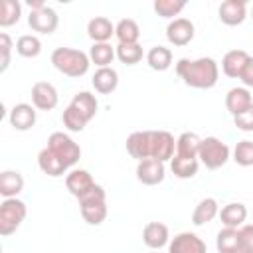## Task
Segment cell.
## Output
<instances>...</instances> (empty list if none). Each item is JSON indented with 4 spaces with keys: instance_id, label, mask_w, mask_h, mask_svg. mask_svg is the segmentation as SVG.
I'll return each mask as SVG.
<instances>
[{
    "instance_id": "40",
    "label": "cell",
    "mask_w": 253,
    "mask_h": 253,
    "mask_svg": "<svg viewBox=\"0 0 253 253\" xmlns=\"http://www.w3.org/2000/svg\"><path fill=\"white\" fill-rule=\"evenodd\" d=\"M233 125H235L239 130H243V132H251V130H253V105H251L247 111H243L241 115L233 117Z\"/></svg>"
},
{
    "instance_id": "32",
    "label": "cell",
    "mask_w": 253,
    "mask_h": 253,
    "mask_svg": "<svg viewBox=\"0 0 253 253\" xmlns=\"http://www.w3.org/2000/svg\"><path fill=\"white\" fill-rule=\"evenodd\" d=\"M115 57H117V51H115V47L109 42H105V43H93L91 49H89V59L97 67H111V63H113Z\"/></svg>"
},
{
    "instance_id": "43",
    "label": "cell",
    "mask_w": 253,
    "mask_h": 253,
    "mask_svg": "<svg viewBox=\"0 0 253 253\" xmlns=\"http://www.w3.org/2000/svg\"><path fill=\"white\" fill-rule=\"evenodd\" d=\"M251 18H253V10H251Z\"/></svg>"
},
{
    "instance_id": "28",
    "label": "cell",
    "mask_w": 253,
    "mask_h": 253,
    "mask_svg": "<svg viewBox=\"0 0 253 253\" xmlns=\"http://www.w3.org/2000/svg\"><path fill=\"white\" fill-rule=\"evenodd\" d=\"M215 247L219 253H241L239 229H233V227L219 229L217 237H215Z\"/></svg>"
},
{
    "instance_id": "6",
    "label": "cell",
    "mask_w": 253,
    "mask_h": 253,
    "mask_svg": "<svg viewBox=\"0 0 253 253\" xmlns=\"http://www.w3.org/2000/svg\"><path fill=\"white\" fill-rule=\"evenodd\" d=\"M47 148H49L67 168L75 166V164L79 162V158H81V146H79L67 132H61V130L49 134V138H47Z\"/></svg>"
},
{
    "instance_id": "21",
    "label": "cell",
    "mask_w": 253,
    "mask_h": 253,
    "mask_svg": "<svg viewBox=\"0 0 253 253\" xmlns=\"http://www.w3.org/2000/svg\"><path fill=\"white\" fill-rule=\"evenodd\" d=\"M87 36L93 40V43H105L115 36V26L105 16H95L87 24Z\"/></svg>"
},
{
    "instance_id": "33",
    "label": "cell",
    "mask_w": 253,
    "mask_h": 253,
    "mask_svg": "<svg viewBox=\"0 0 253 253\" xmlns=\"http://www.w3.org/2000/svg\"><path fill=\"white\" fill-rule=\"evenodd\" d=\"M22 16V4L18 0H0V26L8 28L18 24Z\"/></svg>"
},
{
    "instance_id": "19",
    "label": "cell",
    "mask_w": 253,
    "mask_h": 253,
    "mask_svg": "<svg viewBox=\"0 0 253 253\" xmlns=\"http://www.w3.org/2000/svg\"><path fill=\"white\" fill-rule=\"evenodd\" d=\"M126 152L138 162L150 158V130L130 132L126 138Z\"/></svg>"
},
{
    "instance_id": "24",
    "label": "cell",
    "mask_w": 253,
    "mask_h": 253,
    "mask_svg": "<svg viewBox=\"0 0 253 253\" xmlns=\"http://www.w3.org/2000/svg\"><path fill=\"white\" fill-rule=\"evenodd\" d=\"M38 166H40V170H42L45 176H51V178L63 176V174L67 172V166H65L47 146L40 150V154H38Z\"/></svg>"
},
{
    "instance_id": "36",
    "label": "cell",
    "mask_w": 253,
    "mask_h": 253,
    "mask_svg": "<svg viewBox=\"0 0 253 253\" xmlns=\"http://www.w3.org/2000/svg\"><path fill=\"white\" fill-rule=\"evenodd\" d=\"M152 8L160 18H174L186 8V0H154Z\"/></svg>"
},
{
    "instance_id": "22",
    "label": "cell",
    "mask_w": 253,
    "mask_h": 253,
    "mask_svg": "<svg viewBox=\"0 0 253 253\" xmlns=\"http://www.w3.org/2000/svg\"><path fill=\"white\" fill-rule=\"evenodd\" d=\"M249 57L251 55L247 51H243V49H231L221 59V71L231 79H239V75H241L245 63L249 61Z\"/></svg>"
},
{
    "instance_id": "16",
    "label": "cell",
    "mask_w": 253,
    "mask_h": 253,
    "mask_svg": "<svg viewBox=\"0 0 253 253\" xmlns=\"http://www.w3.org/2000/svg\"><path fill=\"white\" fill-rule=\"evenodd\" d=\"M36 107L30 105V103H18L10 109V115H8V121L10 125L16 128V130H30L34 125H36Z\"/></svg>"
},
{
    "instance_id": "2",
    "label": "cell",
    "mask_w": 253,
    "mask_h": 253,
    "mask_svg": "<svg viewBox=\"0 0 253 253\" xmlns=\"http://www.w3.org/2000/svg\"><path fill=\"white\" fill-rule=\"evenodd\" d=\"M51 63L59 73H63L67 77H83L89 71L91 59H89V53H85L81 49L61 45L51 51Z\"/></svg>"
},
{
    "instance_id": "11",
    "label": "cell",
    "mask_w": 253,
    "mask_h": 253,
    "mask_svg": "<svg viewBox=\"0 0 253 253\" xmlns=\"http://www.w3.org/2000/svg\"><path fill=\"white\" fill-rule=\"evenodd\" d=\"M168 253H208V247H206V241L196 233L182 231L170 239Z\"/></svg>"
},
{
    "instance_id": "13",
    "label": "cell",
    "mask_w": 253,
    "mask_h": 253,
    "mask_svg": "<svg viewBox=\"0 0 253 253\" xmlns=\"http://www.w3.org/2000/svg\"><path fill=\"white\" fill-rule=\"evenodd\" d=\"M65 186H67L69 194L79 200V198H83L85 194H89L97 184H95L93 176H91L87 170L75 168V170H71V172L65 176Z\"/></svg>"
},
{
    "instance_id": "1",
    "label": "cell",
    "mask_w": 253,
    "mask_h": 253,
    "mask_svg": "<svg viewBox=\"0 0 253 253\" xmlns=\"http://www.w3.org/2000/svg\"><path fill=\"white\" fill-rule=\"evenodd\" d=\"M176 73L188 87L211 89L219 79V65L215 63L213 57H198V59L182 57L176 63Z\"/></svg>"
},
{
    "instance_id": "35",
    "label": "cell",
    "mask_w": 253,
    "mask_h": 253,
    "mask_svg": "<svg viewBox=\"0 0 253 253\" xmlns=\"http://www.w3.org/2000/svg\"><path fill=\"white\" fill-rule=\"evenodd\" d=\"M115 51H117L119 61L126 63V65H134L144 57V51H142L140 43H119L115 47Z\"/></svg>"
},
{
    "instance_id": "17",
    "label": "cell",
    "mask_w": 253,
    "mask_h": 253,
    "mask_svg": "<svg viewBox=\"0 0 253 253\" xmlns=\"http://www.w3.org/2000/svg\"><path fill=\"white\" fill-rule=\"evenodd\" d=\"M251 105H253V97H251V91L247 87H231L225 95V109L229 111L231 117L241 115Z\"/></svg>"
},
{
    "instance_id": "30",
    "label": "cell",
    "mask_w": 253,
    "mask_h": 253,
    "mask_svg": "<svg viewBox=\"0 0 253 253\" xmlns=\"http://www.w3.org/2000/svg\"><path fill=\"white\" fill-rule=\"evenodd\" d=\"M115 36H117L119 43H138L140 28L132 18H123L115 26Z\"/></svg>"
},
{
    "instance_id": "39",
    "label": "cell",
    "mask_w": 253,
    "mask_h": 253,
    "mask_svg": "<svg viewBox=\"0 0 253 253\" xmlns=\"http://www.w3.org/2000/svg\"><path fill=\"white\" fill-rule=\"evenodd\" d=\"M239 243H241V253H253V225L245 223L239 227Z\"/></svg>"
},
{
    "instance_id": "10",
    "label": "cell",
    "mask_w": 253,
    "mask_h": 253,
    "mask_svg": "<svg viewBox=\"0 0 253 253\" xmlns=\"http://www.w3.org/2000/svg\"><path fill=\"white\" fill-rule=\"evenodd\" d=\"M59 103L57 89L49 81H38L32 87V105L38 111H51Z\"/></svg>"
},
{
    "instance_id": "31",
    "label": "cell",
    "mask_w": 253,
    "mask_h": 253,
    "mask_svg": "<svg viewBox=\"0 0 253 253\" xmlns=\"http://www.w3.org/2000/svg\"><path fill=\"white\" fill-rule=\"evenodd\" d=\"M146 63L154 71H166L172 65V51L164 45H154L146 53Z\"/></svg>"
},
{
    "instance_id": "15",
    "label": "cell",
    "mask_w": 253,
    "mask_h": 253,
    "mask_svg": "<svg viewBox=\"0 0 253 253\" xmlns=\"http://www.w3.org/2000/svg\"><path fill=\"white\" fill-rule=\"evenodd\" d=\"M142 241L148 249H162L170 243V231L168 225L162 221H148L142 229Z\"/></svg>"
},
{
    "instance_id": "29",
    "label": "cell",
    "mask_w": 253,
    "mask_h": 253,
    "mask_svg": "<svg viewBox=\"0 0 253 253\" xmlns=\"http://www.w3.org/2000/svg\"><path fill=\"white\" fill-rule=\"evenodd\" d=\"M200 142H202V138H200L196 132H182V134L176 138V156L198 158Z\"/></svg>"
},
{
    "instance_id": "7",
    "label": "cell",
    "mask_w": 253,
    "mask_h": 253,
    "mask_svg": "<svg viewBox=\"0 0 253 253\" xmlns=\"http://www.w3.org/2000/svg\"><path fill=\"white\" fill-rule=\"evenodd\" d=\"M176 154V140L168 130H150V158L160 162L172 160Z\"/></svg>"
},
{
    "instance_id": "18",
    "label": "cell",
    "mask_w": 253,
    "mask_h": 253,
    "mask_svg": "<svg viewBox=\"0 0 253 253\" xmlns=\"http://www.w3.org/2000/svg\"><path fill=\"white\" fill-rule=\"evenodd\" d=\"M69 107H71V109H73L85 123H89V121L97 115L99 101H97V97H95L93 93H89V91H79V93L73 95Z\"/></svg>"
},
{
    "instance_id": "3",
    "label": "cell",
    "mask_w": 253,
    "mask_h": 253,
    "mask_svg": "<svg viewBox=\"0 0 253 253\" xmlns=\"http://www.w3.org/2000/svg\"><path fill=\"white\" fill-rule=\"evenodd\" d=\"M79 211H81V217L89 225H101L105 221V217H107V194H105L103 186L97 184L89 194L79 198Z\"/></svg>"
},
{
    "instance_id": "20",
    "label": "cell",
    "mask_w": 253,
    "mask_h": 253,
    "mask_svg": "<svg viewBox=\"0 0 253 253\" xmlns=\"http://www.w3.org/2000/svg\"><path fill=\"white\" fill-rule=\"evenodd\" d=\"M219 219L223 223V227H233L239 229L241 225H245L247 219V208L241 202H229L219 210Z\"/></svg>"
},
{
    "instance_id": "9",
    "label": "cell",
    "mask_w": 253,
    "mask_h": 253,
    "mask_svg": "<svg viewBox=\"0 0 253 253\" xmlns=\"http://www.w3.org/2000/svg\"><path fill=\"white\" fill-rule=\"evenodd\" d=\"M194 34H196V28L188 18H174L166 26V40L176 47L188 45L194 40Z\"/></svg>"
},
{
    "instance_id": "25",
    "label": "cell",
    "mask_w": 253,
    "mask_h": 253,
    "mask_svg": "<svg viewBox=\"0 0 253 253\" xmlns=\"http://www.w3.org/2000/svg\"><path fill=\"white\" fill-rule=\"evenodd\" d=\"M219 215V204L215 198H204L198 202V206L192 211V223L194 225H206L213 217Z\"/></svg>"
},
{
    "instance_id": "37",
    "label": "cell",
    "mask_w": 253,
    "mask_h": 253,
    "mask_svg": "<svg viewBox=\"0 0 253 253\" xmlns=\"http://www.w3.org/2000/svg\"><path fill=\"white\" fill-rule=\"evenodd\" d=\"M233 160L239 166H253V142L251 140H239L233 148Z\"/></svg>"
},
{
    "instance_id": "27",
    "label": "cell",
    "mask_w": 253,
    "mask_h": 253,
    "mask_svg": "<svg viewBox=\"0 0 253 253\" xmlns=\"http://www.w3.org/2000/svg\"><path fill=\"white\" fill-rule=\"evenodd\" d=\"M198 168H200V160L198 158H184V156H172L170 160V170L176 178L180 180H190L198 174Z\"/></svg>"
},
{
    "instance_id": "42",
    "label": "cell",
    "mask_w": 253,
    "mask_h": 253,
    "mask_svg": "<svg viewBox=\"0 0 253 253\" xmlns=\"http://www.w3.org/2000/svg\"><path fill=\"white\" fill-rule=\"evenodd\" d=\"M28 6H30V12H32V10H40V8L47 6V4L43 0H28Z\"/></svg>"
},
{
    "instance_id": "12",
    "label": "cell",
    "mask_w": 253,
    "mask_h": 253,
    "mask_svg": "<svg viewBox=\"0 0 253 253\" xmlns=\"http://www.w3.org/2000/svg\"><path fill=\"white\" fill-rule=\"evenodd\" d=\"M164 176H166V166L156 158H146L136 164V180L144 186H156L164 180Z\"/></svg>"
},
{
    "instance_id": "26",
    "label": "cell",
    "mask_w": 253,
    "mask_h": 253,
    "mask_svg": "<svg viewBox=\"0 0 253 253\" xmlns=\"http://www.w3.org/2000/svg\"><path fill=\"white\" fill-rule=\"evenodd\" d=\"M24 190V176L18 170H4L0 174V194L2 198H16Z\"/></svg>"
},
{
    "instance_id": "38",
    "label": "cell",
    "mask_w": 253,
    "mask_h": 253,
    "mask_svg": "<svg viewBox=\"0 0 253 253\" xmlns=\"http://www.w3.org/2000/svg\"><path fill=\"white\" fill-rule=\"evenodd\" d=\"M12 47H16V45H12L10 36H8L6 32H2V34H0V53H2V59H0V71H2V73H4V71L8 69V65H10Z\"/></svg>"
},
{
    "instance_id": "34",
    "label": "cell",
    "mask_w": 253,
    "mask_h": 253,
    "mask_svg": "<svg viewBox=\"0 0 253 253\" xmlns=\"http://www.w3.org/2000/svg\"><path fill=\"white\" fill-rule=\"evenodd\" d=\"M16 51L18 55L22 57H38L42 53V42L38 36H32V34H24L16 40Z\"/></svg>"
},
{
    "instance_id": "41",
    "label": "cell",
    "mask_w": 253,
    "mask_h": 253,
    "mask_svg": "<svg viewBox=\"0 0 253 253\" xmlns=\"http://www.w3.org/2000/svg\"><path fill=\"white\" fill-rule=\"evenodd\" d=\"M239 81L243 83V87H253V57H249V61L245 63L241 75H239Z\"/></svg>"
},
{
    "instance_id": "8",
    "label": "cell",
    "mask_w": 253,
    "mask_h": 253,
    "mask_svg": "<svg viewBox=\"0 0 253 253\" xmlns=\"http://www.w3.org/2000/svg\"><path fill=\"white\" fill-rule=\"evenodd\" d=\"M57 24H59V16L49 6H43L40 10H32L30 16H28V26L38 34L49 36L57 30Z\"/></svg>"
},
{
    "instance_id": "5",
    "label": "cell",
    "mask_w": 253,
    "mask_h": 253,
    "mask_svg": "<svg viewBox=\"0 0 253 253\" xmlns=\"http://www.w3.org/2000/svg\"><path fill=\"white\" fill-rule=\"evenodd\" d=\"M28 215V208L18 198H4L0 204V235H12Z\"/></svg>"
},
{
    "instance_id": "14",
    "label": "cell",
    "mask_w": 253,
    "mask_h": 253,
    "mask_svg": "<svg viewBox=\"0 0 253 253\" xmlns=\"http://www.w3.org/2000/svg\"><path fill=\"white\" fill-rule=\"evenodd\" d=\"M217 14L225 26H239L247 18V2L245 0H223L217 8Z\"/></svg>"
},
{
    "instance_id": "23",
    "label": "cell",
    "mask_w": 253,
    "mask_h": 253,
    "mask_svg": "<svg viewBox=\"0 0 253 253\" xmlns=\"http://www.w3.org/2000/svg\"><path fill=\"white\" fill-rule=\"evenodd\" d=\"M91 85L95 87L97 93L109 95V93H113V91L117 89V85H119V73H117L113 67H99V69L93 73Z\"/></svg>"
},
{
    "instance_id": "4",
    "label": "cell",
    "mask_w": 253,
    "mask_h": 253,
    "mask_svg": "<svg viewBox=\"0 0 253 253\" xmlns=\"http://www.w3.org/2000/svg\"><path fill=\"white\" fill-rule=\"evenodd\" d=\"M229 146L217 138V136H206L200 142V152H198V160L208 168V170H217L221 166H225V162L229 160Z\"/></svg>"
}]
</instances>
